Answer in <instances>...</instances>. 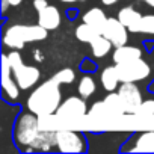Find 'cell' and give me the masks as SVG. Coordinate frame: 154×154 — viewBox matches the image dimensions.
Instances as JSON below:
<instances>
[{
    "instance_id": "6da1fadb",
    "label": "cell",
    "mask_w": 154,
    "mask_h": 154,
    "mask_svg": "<svg viewBox=\"0 0 154 154\" xmlns=\"http://www.w3.org/2000/svg\"><path fill=\"white\" fill-rule=\"evenodd\" d=\"M15 142L26 151H48L56 145V131L39 130V118L23 113L15 125Z\"/></svg>"
},
{
    "instance_id": "7a4b0ae2",
    "label": "cell",
    "mask_w": 154,
    "mask_h": 154,
    "mask_svg": "<svg viewBox=\"0 0 154 154\" xmlns=\"http://www.w3.org/2000/svg\"><path fill=\"white\" fill-rule=\"evenodd\" d=\"M60 85L53 79L39 85L27 98V109L36 116H48L57 112L60 106Z\"/></svg>"
},
{
    "instance_id": "3957f363",
    "label": "cell",
    "mask_w": 154,
    "mask_h": 154,
    "mask_svg": "<svg viewBox=\"0 0 154 154\" xmlns=\"http://www.w3.org/2000/svg\"><path fill=\"white\" fill-rule=\"evenodd\" d=\"M48 30L44 29L42 26H23V24H14L6 29L3 35V42L9 48H23L26 42H33V41H42L47 38Z\"/></svg>"
},
{
    "instance_id": "277c9868",
    "label": "cell",
    "mask_w": 154,
    "mask_h": 154,
    "mask_svg": "<svg viewBox=\"0 0 154 154\" xmlns=\"http://www.w3.org/2000/svg\"><path fill=\"white\" fill-rule=\"evenodd\" d=\"M8 60H9V65L12 68L14 79L18 83L20 89H30L32 86L36 85V82L41 77V72L36 66L23 63L18 51H11L8 54Z\"/></svg>"
},
{
    "instance_id": "5b68a950",
    "label": "cell",
    "mask_w": 154,
    "mask_h": 154,
    "mask_svg": "<svg viewBox=\"0 0 154 154\" xmlns=\"http://www.w3.org/2000/svg\"><path fill=\"white\" fill-rule=\"evenodd\" d=\"M116 72L121 82H140L145 80L151 72L149 65L140 57L134 59L130 62H122V63H115Z\"/></svg>"
},
{
    "instance_id": "8992f818",
    "label": "cell",
    "mask_w": 154,
    "mask_h": 154,
    "mask_svg": "<svg viewBox=\"0 0 154 154\" xmlns=\"http://www.w3.org/2000/svg\"><path fill=\"white\" fill-rule=\"evenodd\" d=\"M56 146L62 152H83L86 149V140L77 131L59 130L56 131Z\"/></svg>"
},
{
    "instance_id": "52a82bcc",
    "label": "cell",
    "mask_w": 154,
    "mask_h": 154,
    "mask_svg": "<svg viewBox=\"0 0 154 154\" xmlns=\"http://www.w3.org/2000/svg\"><path fill=\"white\" fill-rule=\"evenodd\" d=\"M118 94L124 103L125 107V113H131L136 115L139 106L142 104V94L140 89L137 88V85L134 82H122L121 86L118 88Z\"/></svg>"
},
{
    "instance_id": "ba28073f",
    "label": "cell",
    "mask_w": 154,
    "mask_h": 154,
    "mask_svg": "<svg viewBox=\"0 0 154 154\" xmlns=\"http://www.w3.org/2000/svg\"><path fill=\"white\" fill-rule=\"evenodd\" d=\"M101 33L113 44V47L125 45L127 39H128V29L118 18H113V17L107 18L106 24L103 26Z\"/></svg>"
},
{
    "instance_id": "9c48e42d",
    "label": "cell",
    "mask_w": 154,
    "mask_h": 154,
    "mask_svg": "<svg viewBox=\"0 0 154 154\" xmlns=\"http://www.w3.org/2000/svg\"><path fill=\"white\" fill-rule=\"evenodd\" d=\"M11 72H12V68H11V65H9L8 54H3V56H2V86H3L5 94H6L11 100H15V98H18L20 86H18V83L15 82V79H12Z\"/></svg>"
},
{
    "instance_id": "30bf717a",
    "label": "cell",
    "mask_w": 154,
    "mask_h": 154,
    "mask_svg": "<svg viewBox=\"0 0 154 154\" xmlns=\"http://www.w3.org/2000/svg\"><path fill=\"white\" fill-rule=\"evenodd\" d=\"M82 98H79V97L66 98L63 103H60L56 113L60 116H83V115H86L88 107H86L85 100H82Z\"/></svg>"
},
{
    "instance_id": "8fae6325",
    "label": "cell",
    "mask_w": 154,
    "mask_h": 154,
    "mask_svg": "<svg viewBox=\"0 0 154 154\" xmlns=\"http://www.w3.org/2000/svg\"><path fill=\"white\" fill-rule=\"evenodd\" d=\"M38 24L42 26L47 30H54L59 27L60 24V14L59 9L56 6H45L44 9H41L38 12Z\"/></svg>"
},
{
    "instance_id": "7c38bea8",
    "label": "cell",
    "mask_w": 154,
    "mask_h": 154,
    "mask_svg": "<svg viewBox=\"0 0 154 154\" xmlns=\"http://www.w3.org/2000/svg\"><path fill=\"white\" fill-rule=\"evenodd\" d=\"M142 14L137 12L136 9L125 6L118 12V20L128 29V32L131 33H139V23H140Z\"/></svg>"
},
{
    "instance_id": "4fadbf2b",
    "label": "cell",
    "mask_w": 154,
    "mask_h": 154,
    "mask_svg": "<svg viewBox=\"0 0 154 154\" xmlns=\"http://www.w3.org/2000/svg\"><path fill=\"white\" fill-rule=\"evenodd\" d=\"M140 57H142V50L139 47H133V45H119L115 48L113 56H112L115 63L130 62V60L140 59Z\"/></svg>"
},
{
    "instance_id": "5bb4252c",
    "label": "cell",
    "mask_w": 154,
    "mask_h": 154,
    "mask_svg": "<svg viewBox=\"0 0 154 154\" xmlns=\"http://www.w3.org/2000/svg\"><path fill=\"white\" fill-rule=\"evenodd\" d=\"M133 152H154V131H143L134 137V145L128 148Z\"/></svg>"
},
{
    "instance_id": "9a60e30c",
    "label": "cell",
    "mask_w": 154,
    "mask_h": 154,
    "mask_svg": "<svg viewBox=\"0 0 154 154\" xmlns=\"http://www.w3.org/2000/svg\"><path fill=\"white\" fill-rule=\"evenodd\" d=\"M119 77H118V72H116V68L115 65L113 66H106L101 72V85L104 88V91L107 92H113L118 85H119Z\"/></svg>"
},
{
    "instance_id": "2e32d148",
    "label": "cell",
    "mask_w": 154,
    "mask_h": 154,
    "mask_svg": "<svg viewBox=\"0 0 154 154\" xmlns=\"http://www.w3.org/2000/svg\"><path fill=\"white\" fill-rule=\"evenodd\" d=\"M89 44H91V51H92L94 57H104L110 51V48L113 47V44L103 33L98 35L95 39H92Z\"/></svg>"
},
{
    "instance_id": "e0dca14e",
    "label": "cell",
    "mask_w": 154,
    "mask_h": 154,
    "mask_svg": "<svg viewBox=\"0 0 154 154\" xmlns=\"http://www.w3.org/2000/svg\"><path fill=\"white\" fill-rule=\"evenodd\" d=\"M106 21H107L106 14L101 9H98V8H92L88 12H85V15H83V23L91 24L92 27L98 29L100 32L103 30V26L106 24Z\"/></svg>"
},
{
    "instance_id": "ac0fdd59",
    "label": "cell",
    "mask_w": 154,
    "mask_h": 154,
    "mask_svg": "<svg viewBox=\"0 0 154 154\" xmlns=\"http://www.w3.org/2000/svg\"><path fill=\"white\" fill-rule=\"evenodd\" d=\"M98 35H101V32L95 27H92L88 23H82L79 27L75 29V36L82 42H91L92 39H95Z\"/></svg>"
},
{
    "instance_id": "d6986e66",
    "label": "cell",
    "mask_w": 154,
    "mask_h": 154,
    "mask_svg": "<svg viewBox=\"0 0 154 154\" xmlns=\"http://www.w3.org/2000/svg\"><path fill=\"white\" fill-rule=\"evenodd\" d=\"M103 106L106 109H110L112 112H116V113H125V107H124V103L119 97V94H113V92H109L107 97L103 100Z\"/></svg>"
},
{
    "instance_id": "ffe728a7",
    "label": "cell",
    "mask_w": 154,
    "mask_h": 154,
    "mask_svg": "<svg viewBox=\"0 0 154 154\" xmlns=\"http://www.w3.org/2000/svg\"><path fill=\"white\" fill-rule=\"evenodd\" d=\"M79 94H80V97H83V98H89L92 94H94V91H95V82H94V79L91 75H83L82 79H80V82H79Z\"/></svg>"
},
{
    "instance_id": "44dd1931",
    "label": "cell",
    "mask_w": 154,
    "mask_h": 154,
    "mask_svg": "<svg viewBox=\"0 0 154 154\" xmlns=\"http://www.w3.org/2000/svg\"><path fill=\"white\" fill-rule=\"evenodd\" d=\"M51 79H53L54 82H57L59 85H69V83L74 82L75 74H74V71H72L71 68H63V69L57 71V72L51 77Z\"/></svg>"
},
{
    "instance_id": "7402d4cb",
    "label": "cell",
    "mask_w": 154,
    "mask_h": 154,
    "mask_svg": "<svg viewBox=\"0 0 154 154\" xmlns=\"http://www.w3.org/2000/svg\"><path fill=\"white\" fill-rule=\"evenodd\" d=\"M139 33L154 35V14L142 15L140 23H139Z\"/></svg>"
},
{
    "instance_id": "603a6c76",
    "label": "cell",
    "mask_w": 154,
    "mask_h": 154,
    "mask_svg": "<svg viewBox=\"0 0 154 154\" xmlns=\"http://www.w3.org/2000/svg\"><path fill=\"white\" fill-rule=\"evenodd\" d=\"M136 115H146V116L154 115V98H149V100L142 101V104L139 106Z\"/></svg>"
},
{
    "instance_id": "cb8c5ba5",
    "label": "cell",
    "mask_w": 154,
    "mask_h": 154,
    "mask_svg": "<svg viewBox=\"0 0 154 154\" xmlns=\"http://www.w3.org/2000/svg\"><path fill=\"white\" fill-rule=\"evenodd\" d=\"M45 6H48V3H47V0H33V8L39 12L41 9H44Z\"/></svg>"
},
{
    "instance_id": "d4e9b609",
    "label": "cell",
    "mask_w": 154,
    "mask_h": 154,
    "mask_svg": "<svg viewBox=\"0 0 154 154\" xmlns=\"http://www.w3.org/2000/svg\"><path fill=\"white\" fill-rule=\"evenodd\" d=\"M103 2V5H106V6H112V5H115L118 0H101Z\"/></svg>"
},
{
    "instance_id": "484cf974",
    "label": "cell",
    "mask_w": 154,
    "mask_h": 154,
    "mask_svg": "<svg viewBox=\"0 0 154 154\" xmlns=\"http://www.w3.org/2000/svg\"><path fill=\"white\" fill-rule=\"evenodd\" d=\"M142 2H143L146 6H149V8H152V9H154V0H142Z\"/></svg>"
},
{
    "instance_id": "4316f807",
    "label": "cell",
    "mask_w": 154,
    "mask_h": 154,
    "mask_svg": "<svg viewBox=\"0 0 154 154\" xmlns=\"http://www.w3.org/2000/svg\"><path fill=\"white\" fill-rule=\"evenodd\" d=\"M21 3V0H9V6H18Z\"/></svg>"
},
{
    "instance_id": "83f0119b",
    "label": "cell",
    "mask_w": 154,
    "mask_h": 154,
    "mask_svg": "<svg viewBox=\"0 0 154 154\" xmlns=\"http://www.w3.org/2000/svg\"><path fill=\"white\" fill-rule=\"evenodd\" d=\"M63 3H74V2H85V0H60Z\"/></svg>"
}]
</instances>
